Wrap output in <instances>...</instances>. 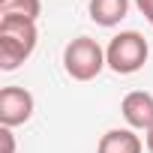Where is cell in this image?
Segmentation results:
<instances>
[{
    "instance_id": "9",
    "label": "cell",
    "mask_w": 153,
    "mask_h": 153,
    "mask_svg": "<svg viewBox=\"0 0 153 153\" xmlns=\"http://www.w3.org/2000/svg\"><path fill=\"white\" fill-rule=\"evenodd\" d=\"M0 141H3V153H15V135L9 126H0Z\"/></svg>"
},
{
    "instance_id": "7",
    "label": "cell",
    "mask_w": 153,
    "mask_h": 153,
    "mask_svg": "<svg viewBox=\"0 0 153 153\" xmlns=\"http://www.w3.org/2000/svg\"><path fill=\"white\" fill-rule=\"evenodd\" d=\"M129 12V0H90V18L99 27H117Z\"/></svg>"
},
{
    "instance_id": "11",
    "label": "cell",
    "mask_w": 153,
    "mask_h": 153,
    "mask_svg": "<svg viewBox=\"0 0 153 153\" xmlns=\"http://www.w3.org/2000/svg\"><path fill=\"white\" fill-rule=\"evenodd\" d=\"M144 147H147V153H153V126L144 132Z\"/></svg>"
},
{
    "instance_id": "8",
    "label": "cell",
    "mask_w": 153,
    "mask_h": 153,
    "mask_svg": "<svg viewBox=\"0 0 153 153\" xmlns=\"http://www.w3.org/2000/svg\"><path fill=\"white\" fill-rule=\"evenodd\" d=\"M42 15V0H0V18L36 21Z\"/></svg>"
},
{
    "instance_id": "1",
    "label": "cell",
    "mask_w": 153,
    "mask_h": 153,
    "mask_svg": "<svg viewBox=\"0 0 153 153\" xmlns=\"http://www.w3.org/2000/svg\"><path fill=\"white\" fill-rule=\"evenodd\" d=\"M39 42V30L36 21H24V18H0V69L12 72L18 69Z\"/></svg>"
},
{
    "instance_id": "5",
    "label": "cell",
    "mask_w": 153,
    "mask_h": 153,
    "mask_svg": "<svg viewBox=\"0 0 153 153\" xmlns=\"http://www.w3.org/2000/svg\"><path fill=\"white\" fill-rule=\"evenodd\" d=\"M120 114L129 123V129H150L153 126V93L147 90H129L120 102Z\"/></svg>"
},
{
    "instance_id": "3",
    "label": "cell",
    "mask_w": 153,
    "mask_h": 153,
    "mask_svg": "<svg viewBox=\"0 0 153 153\" xmlns=\"http://www.w3.org/2000/svg\"><path fill=\"white\" fill-rule=\"evenodd\" d=\"M147 57H150V45L138 30H120L117 36H111L105 48V63L117 75H135L138 69H144Z\"/></svg>"
},
{
    "instance_id": "6",
    "label": "cell",
    "mask_w": 153,
    "mask_h": 153,
    "mask_svg": "<svg viewBox=\"0 0 153 153\" xmlns=\"http://www.w3.org/2000/svg\"><path fill=\"white\" fill-rule=\"evenodd\" d=\"M141 150H144V141L129 126L126 129H108L96 144V153H141Z\"/></svg>"
},
{
    "instance_id": "2",
    "label": "cell",
    "mask_w": 153,
    "mask_h": 153,
    "mask_svg": "<svg viewBox=\"0 0 153 153\" xmlns=\"http://www.w3.org/2000/svg\"><path fill=\"white\" fill-rule=\"evenodd\" d=\"M105 48L90 36H75L63 48V69L72 81H93L105 69Z\"/></svg>"
},
{
    "instance_id": "10",
    "label": "cell",
    "mask_w": 153,
    "mask_h": 153,
    "mask_svg": "<svg viewBox=\"0 0 153 153\" xmlns=\"http://www.w3.org/2000/svg\"><path fill=\"white\" fill-rule=\"evenodd\" d=\"M135 6H138V12L147 18V24L153 27V0H135Z\"/></svg>"
},
{
    "instance_id": "4",
    "label": "cell",
    "mask_w": 153,
    "mask_h": 153,
    "mask_svg": "<svg viewBox=\"0 0 153 153\" xmlns=\"http://www.w3.org/2000/svg\"><path fill=\"white\" fill-rule=\"evenodd\" d=\"M33 108H36V99L30 90L24 87H3L0 90V126H21L33 117Z\"/></svg>"
}]
</instances>
